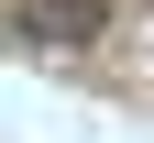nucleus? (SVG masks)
<instances>
[{"label": "nucleus", "mask_w": 154, "mask_h": 143, "mask_svg": "<svg viewBox=\"0 0 154 143\" xmlns=\"http://www.w3.org/2000/svg\"><path fill=\"white\" fill-rule=\"evenodd\" d=\"M11 33H22L33 55H77V44H99V33H110V0H22Z\"/></svg>", "instance_id": "1"}]
</instances>
